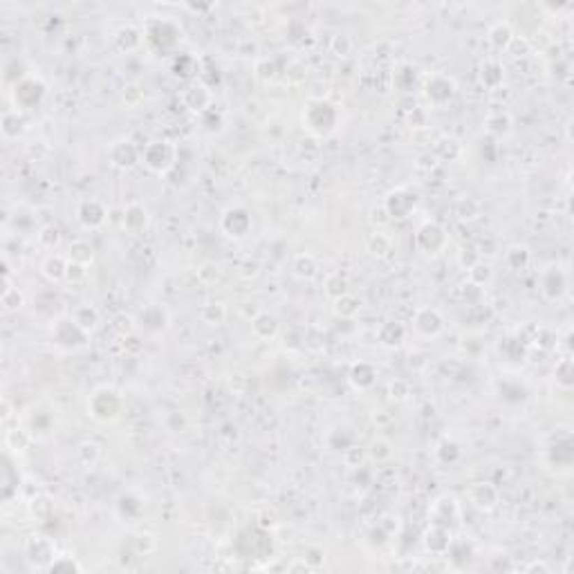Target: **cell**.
Instances as JSON below:
<instances>
[{
  "label": "cell",
  "mask_w": 574,
  "mask_h": 574,
  "mask_svg": "<svg viewBox=\"0 0 574 574\" xmlns=\"http://www.w3.org/2000/svg\"><path fill=\"white\" fill-rule=\"evenodd\" d=\"M337 117L339 112L330 101H314L305 112V122H307V128L314 131L316 135H328L334 131Z\"/></svg>",
  "instance_id": "obj_1"
},
{
  "label": "cell",
  "mask_w": 574,
  "mask_h": 574,
  "mask_svg": "<svg viewBox=\"0 0 574 574\" xmlns=\"http://www.w3.org/2000/svg\"><path fill=\"white\" fill-rule=\"evenodd\" d=\"M88 409L92 413V418H97L101 422H108L112 418H117V413L122 409V399L112 388H99L92 395Z\"/></svg>",
  "instance_id": "obj_2"
},
{
  "label": "cell",
  "mask_w": 574,
  "mask_h": 574,
  "mask_svg": "<svg viewBox=\"0 0 574 574\" xmlns=\"http://www.w3.org/2000/svg\"><path fill=\"white\" fill-rule=\"evenodd\" d=\"M88 330L77 323V318H59L52 328V339L63 348H79L86 344Z\"/></svg>",
  "instance_id": "obj_3"
},
{
  "label": "cell",
  "mask_w": 574,
  "mask_h": 574,
  "mask_svg": "<svg viewBox=\"0 0 574 574\" xmlns=\"http://www.w3.org/2000/svg\"><path fill=\"white\" fill-rule=\"evenodd\" d=\"M142 159L146 162V166L151 168V171L164 173L175 162V148L168 142H153L142 151Z\"/></svg>",
  "instance_id": "obj_4"
},
{
  "label": "cell",
  "mask_w": 574,
  "mask_h": 574,
  "mask_svg": "<svg viewBox=\"0 0 574 574\" xmlns=\"http://www.w3.org/2000/svg\"><path fill=\"white\" fill-rule=\"evenodd\" d=\"M45 94V86L36 79H20L16 83V90H14V99L20 108H31V105H36L41 99H43Z\"/></svg>",
  "instance_id": "obj_5"
},
{
  "label": "cell",
  "mask_w": 574,
  "mask_h": 574,
  "mask_svg": "<svg viewBox=\"0 0 574 574\" xmlns=\"http://www.w3.org/2000/svg\"><path fill=\"white\" fill-rule=\"evenodd\" d=\"M249 227H251V218H249L247 211L240 209V207L227 209L225 216H222V229H225L227 236H231V238L247 236Z\"/></svg>",
  "instance_id": "obj_6"
},
{
  "label": "cell",
  "mask_w": 574,
  "mask_h": 574,
  "mask_svg": "<svg viewBox=\"0 0 574 574\" xmlns=\"http://www.w3.org/2000/svg\"><path fill=\"white\" fill-rule=\"evenodd\" d=\"M140 148H137L131 140H119L110 146V159L115 166L119 168H131L137 164V159H140Z\"/></svg>",
  "instance_id": "obj_7"
},
{
  "label": "cell",
  "mask_w": 574,
  "mask_h": 574,
  "mask_svg": "<svg viewBox=\"0 0 574 574\" xmlns=\"http://www.w3.org/2000/svg\"><path fill=\"white\" fill-rule=\"evenodd\" d=\"M455 92V86L449 77H444V74H433L427 83V97L433 101V103H446Z\"/></svg>",
  "instance_id": "obj_8"
},
{
  "label": "cell",
  "mask_w": 574,
  "mask_h": 574,
  "mask_svg": "<svg viewBox=\"0 0 574 574\" xmlns=\"http://www.w3.org/2000/svg\"><path fill=\"white\" fill-rule=\"evenodd\" d=\"M77 218L83 227H99L105 220V209L99 200H83L77 209Z\"/></svg>",
  "instance_id": "obj_9"
},
{
  "label": "cell",
  "mask_w": 574,
  "mask_h": 574,
  "mask_svg": "<svg viewBox=\"0 0 574 574\" xmlns=\"http://www.w3.org/2000/svg\"><path fill=\"white\" fill-rule=\"evenodd\" d=\"M146 225H148V211L140 202H133V205L124 209V227L128 231L140 233L142 229H146Z\"/></svg>",
  "instance_id": "obj_10"
},
{
  "label": "cell",
  "mask_w": 574,
  "mask_h": 574,
  "mask_svg": "<svg viewBox=\"0 0 574 574\" xmlns=\"http://www.w3.org/2000/svg\"><path fill=\"white\" fill-rule=\"evenodd\" d=\"M418 242L427 251H435V249H440L442 244L446 242V236H444L442 227H438L435 222H427V225H424L420 229V233H418Z\"/></svg>",
  "instance_id": "obj_11"
},
{
  "label": "cell",
  "mask_w": 574,
  "mask_h": 574,
  "mask_svg": "<svg viewBox=\"0 0 574 574\" xmlns=\"http://www.w3.org/2000/svg\"><path fill=\"white\" fill-rule=\"evenodd\" d=\"M140 321L146 332H159L166 328V312L159 305H151L140 314Z\"/></svg>",
  "instance_id": "obj_12"
},
{
  "label": "cell",
  "mask_w": 574,
  "mask_h": 574,
  "mask_svg": "<svg viewBox=\"0 0 574 574\" xmlns=\"http://www.w3.org/2000/svg\"><path fill=\"white\" fill-rule=\"evenodd\" d=\"M404 202H406V205H415V196L404 193V191H395V193H390L388 200H386L388 214L395 216V218H406V214H409L411 209L404 207Z\"/></svg>",
  "instance_id": "obj_13"
},
{
  "label": "cell",
  "mask_w": 574,
  "mask_h": 574,
  "mask_svg": "<svg viewBox=\"0 0 574 574\" xmlns=\"http://www.w3.org/2000/svg\"><path fill=\"white\" fill-rule=\"evenodd\" d=\"M415 325L424 334H438L442 330V316L435 310H420L415 316Z\"/></svg>",
  "instance_id": "obj_14"
},
{
  "label": "cell",
  "mask_w": 574,
  "mask_h": 574,
  "mask_svg": "<svg viewBox=\"0 0 574 574\" xmlns=\"http://www.w3.org/2000/svg\"><path fill=\"white\" fill-rule=\"evenodd\" d=\"M375 377H377L375 368H373V366H368V364H359V366L353 368V373H350V379H353V384L359 386V388L373 386Z\"/></svg>",
  "instance_id": "obj_15"
},
{
  "label": "cell",
  "mask_w": 574,
  "mask_h": 574,
  "mask_svg": "<svg viewBox=\"0 0 574 574\" xmlns=\"http://www.w3.org/2000/svg\"><path fill=\"white\" fill-rule=\"evenodd\" d=\"M43 274L52 281H61L68 276V263L63 260L61 256H47V260L43 263Z\"/></svg>",
  "instance_id": "obj_16"
},
{
  "label": "cell",
  "mask_w": 574,
  "mask_h": 574,
  "mask_svg": "<svg viewBox=\"0 0 574 574\" xmlns=\"http://www.w3.org/2000/svg\"><path fill=\"white\" fill-rule=\"evenodd\" d=\"M379 339H381V344L384 346H397V344H402V339H404V328L395 321H388L379 330Z\"/></svg>",
  "instance_id": "obj_17"
},
{
  "label": "cell",
  "mask_w": 574,
  "mask_h": 574,
  "mask_svg": "<svg viewBox=\"0 0 574 574\" xmlns=\"http://www.w3.org/2000/svg\"><path fill=\"white\" fill-rule=\"evenodd\" d=\"M74 318H77V323L83 328V330H92V328L97 325V321H99V314H97V310H94V307L86 305V307H79L77 314H74Z\"/></svg>",
  "instance_id": "obj_18"
},
{
  "label": "cell",
  "mask_w": 574,
  "mask_h": 574,
  "mask_svg": "<svg viewBox=\"0 0 574 574\" xmlns=\"http://www.w3.org/2000/svg\"><path fill=\"white\" fill-rule=\"evenodd\" d=\"M47 570L50 572H79L81 566L72 557H57V559H52Z\"/></svg>",
  "instance_id": "obj_19"
},
{
  "label": "cell",
  "mask_w": 574,
  "mask_h": 574,
  "mask_svg": "<svg viewBox=\"0 0 574 574\" xmlns=\"http://www.w3.org/2000/svg\"><path fill=\"white\" fill-rule=\"evenodd\" d=\"M72 253V263H81V265H86V263H90L92 260V249H90V244H86V242H74L72 244V249H70Z\"/></svg>",
  "instance_id": "obj_20"
},
{
  "label": "cell",
  "mask_w": 574,
  "mask_h": 574,
  "mask_svg": "<svg viewBox=\"0 0 574 574\" xmlns=\"http://www.w3.org/2000/svg\"><path fill=\"white\" fill-rule=\"evenodd\" d=\"M260 328H265L260 337H270V334H274V332H276V318L270 316V314H260V316L256 318V321H253V330L258 332Z\"/></svg>",
  "instance_id": "obj_21"
}]
</instances>
